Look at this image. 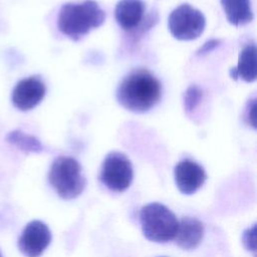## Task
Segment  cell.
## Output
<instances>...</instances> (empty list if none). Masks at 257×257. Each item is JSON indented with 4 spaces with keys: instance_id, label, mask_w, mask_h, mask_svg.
Returning a JSON list of instances; mask_svg holds the SVG:
<instances>
[{
    "instance_id": "6da1fadb",
    "label": "cell",
    "mask_w": 257,
    "mask_h": 257,
    "mask_svg": "<svg viewBox=\"0 0 257 257\" xmlns=\"http://www.w3.org/2000/svg\"><path fill=\"white\" fill-rule=\"evenodd\" d=\"M162 95V84L145 68L131 71L118 84L116 99L125 109L143 113L153 108Z\"/></svg>"
},
{
    "instance_id": "7a4b0ae2",
    "label": "cell",
    "mask_w": 257,
    "mask_h": 257,
    "mask_svg": "<svg viewBox=\"0 0 257 257\" xmlns=\"http://www.w3.org/2000/svg\"><path fill=\"white\" fill-rule=\"evenodd\" d=\"M105 12L93 0L81 3H66L61 6L57 26L61 33L77 41L94 28L102 25Z\"/></svg>"
},
{
    "instance_id": "3957f363",
    "label": "cell",
    "mask_w": 257,
    "mask_h": 257,
    "mask_svg": "<svg viewBox=\"0 0 257 257\" xmlns=\"http://www.w3.org/2000/svg\"><path fill=\"white\" fill-rule=\"evenodd\" d=\"M48 180L58 196L64 200L78 197L85 185L86 179L82 174L80 164L71 157L56 158L49 170Z\"/></svg>"
},
{
    "instance_id": "277c9868",
    "label": "cell",
    "mask_w": 257,
    "mask_h": 257,
    "mask_svg": "<svg viewBox=\"0 0 257 257\" xmlns=\"http://www.w3.org/2000/svg\"><path fill=\"white\" fill-rule=\"evenodd\" d=\"M144 236L153 242L166 243L176 236L179 221L175 214L161 203H150L140 212Z\"/></svg>"
},
{
    "instance_id": "5b68a950",
    "label": "cell",
    "mask_w": 257,
    "mask_h": 257,
    "mask_svg": "<svg viewBox=\"0 0 257 257\" xmlns=\"http://www.w3.org/2000/svg\"><path fill=\"white\" fill-rule=\"evenodd\" d=\"M168 26L176 39L193 40L203 33L206 19L200 10L185 3L171 12Z\"/></svg>"
},
{
    "instance_id": "8992f818",
    "label": "cell",
    "mask_w": 257,
    "mask_h": 257,
    "mask_svg": "<svg viewBox=\"0 0 257 257\" xmlns=\"http://www.w3.org/2000/svg\"><path fill=\"white\" fill-rule=\"evenodd\" d=\"M134 170L128 158L119 152L106 155L99 174L100 182L110 191L123 192L132 184Z\"/></svg>"
},
{
    "instance_id": "52a82bcc",
    "label": "cell",
    "mask_w": 257,
    "mask_h": 257,
    "mask_svg": "<svg viewBox=\"0 0 257 257\" xmlns=\"http://www.w3.org/2000/svg\"><path fill=\"white\" fill-rule=\"evenodd\" d=\"M51 242V232L48 226L39 220L29 222L23 229L18 248L26 257H39Z\"/></svg>"
},
{
    "instance_id": "ba28073f",
    "label": "cell",
    "mask_w": 257,
    "mask_h": 257,
    "mask_svg": "<svg viewBox=\"0 0 257 257\" xmlns=\"http://www.w3.org/2000/svg\"><path fill=\"white\" fill-rule=\"evenodd\" d=\"M46 92V86L38 76L21 79L13 88L11 100L13 105L23 111L30 110L38 105Z\"/></svg>"
},
{
    "instance_id": "9c48e42d",
    "label": "cell",
    "mask_w": 257,
    "mask_h": 257,
    "mask_svg": "<svg viewBox=\"0 0 257 257\" xmlns=\"http://www.w3.org/2000/svg\"><path fill=\"white\" fill-rule=\"evenodd\" d=\"M174 176L179 191L185 195L194 194L203 186L207 179L204 168L189 159L183 160L176 165Z\"/></svg>"
},
{
    "instance_id": "30bf717a",
    "label": "cell",
    "mask_w": 257,
    "mask_h": 257,
    "mask_svg": "<svg viewBox=\"0 0 257 257\" xmlns=\"http://www.w3.org/2000/svg\"><path fill=\"white\" fill-rule=\"evenodd\" d=\"M204 236L203 223L194 217H184L178 224L175 236L176 244L184 250L195 249Z\"/></svg>"
},
{
    "instance_id": "8fae6325",
    "label": "cell",
    "mask_w": 257,
    "mask_h": 257,
    "mask_svg": "<svg viewBox=\"0 0 257 257\" xmlns=\"http://www.w3.org/2000/svg\"><path fill=\"white\" fill-rule=\"evenodd\" d=\"M145 4L142 0H119L114 9L117 24L125 31L136 29L142 22Z\"/></svg>"
},
{
    "instance_id": "7c38bea8",
    "label": "cell",
    "mask_w": 257,
    "mask_h": 257,
    "mask_svg": "<svg viewBox=\"0 0 257 257\" xmlns=\"http://www.w3.org/2000/svg\"><path fill=\"white\" fill-rule=\"evenodd\" d=\"M233 79L241 78L246 82L256 79V45L254 42L245 45L239 53L238 64L230 69Z\"/></svg>"
},
{
    "instance_id": "4fadbf2b",
    "label": "cell",
    "mask_w": 257,
    "mask_h": 257,
    "mask_svg": "<svg viewBox=\"0 0 257 257\" xmlns=\"http://www.w3.org/2000/svg\"><path fill=\"white\" fill-rule=\"evenodd\" d=\"M229 23L235 26L245 25L252 21L253 12L250 0H220Z\"/></svg>"
},
{
    "instance_id": "5bb4252c",
    "label": "cell",
    "mask_w": 257,
    "mask_h": 257,
    "mask_svg": "<svg viewBox=\"0 0 257 257\" xmlns=\"http://www.w3.org/2000/svg\"><path fill=\"white\" fill-rule=\"evenodd\" d=\"M6 141L26 153H40L43 151V146L38 139L19 130L10 132L6 136Z\"/></svg>"
},
{
    "instance_id": "9a60e30c",
    "label": "cell",
    "mask_w": 257,
    "mask_h": 257,
    "mask_svg": "<svg viewBox=\"0 0 257 257\" xmlns=\"http://www.w3.org/2000/svg\"><path fill=\"white\" fill-rule=\"evenodd\" d=\"M203 92L197 85H191L184 93V108L186 112H192L202 99Z\"/></svg>"
},
{
    "instance_id": "2e32d148",
    "label": "cell",
    "mask_w": 257,
    "mask_h": 257,
    "mask_svg": "<svg viewBox=\"0 0 257 257\" xmlns=\"http://www.w3.org/2000/svg\"><path fill=\"white\" fill-rule=\"evenodd\" d=\"M256 226L255 224L251 227L248 228L244 233H243V243L246 247L247 250L252 251L254 254L256 252Z\"/></svg>"
},
{
    "instance_id": "e0dca14e",
    "label": "cell",
    "mask_w": 257,
    "mask_h": 257,
    "mask_svg": "<svg viewBox=\"0 0 257 257\" xmlns=\"http://www.w3.org/2000/svg\"><path fill=\"white\" fill-rule=\"evenodd\" d=\"M249 102V107L246 109V117L248 119L249 124H251L254 128L256 127V101L255 99H251Z\"/></svg>"
},
{
    "instance_id": "ac0fdd59",
    "label": "cell",
    "mask_w": 257,
    "mask_h": 257,
    "mask_svg": "<svg viewBox=\"0 0 257 257\" xmlns=\"http://www.w3.org/2000/svg\"><path fill=\"white\" fill-rule=\"evenodd\" d=\"M220 43V40H217V39H211L207 42L204 43V45L197 51V54L198 55H203V54H206L210 51H212L214 48H216Z\"/></svg>"
},
{
    "instance_id": "d6986e66",
    "label": "cell",
    "mask_w": 257,
    "mask_h": 257,
    "mask_svg": "<svg viewBox=\"0 0 257 257\" xmlns=\"http://www.w3.org/2000/svg\"><path fill=\"white\" fill-rule=\"evenodd\" d=\"M0 257H2V255H1V253H0Z\"/></svg>"
}]
</instances>
